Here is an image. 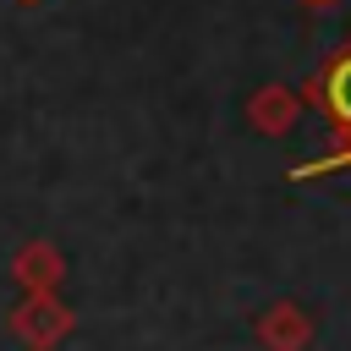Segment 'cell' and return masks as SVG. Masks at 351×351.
<instances>
[{
    "label": "cell",
    "mask_w": 351,
    "mask_h": 351,
    "mask_svg": "<svg viewBox=\"0 0 351 351\" xmlns=\"http://www.w3.org/2000/svg\"><path fill=\"white\" fill-rule=\"evenodd\" d=\"M329 104H335V115H340V121H351V55L329 71Z\"/></svg>",
    "instance_id": "1"
}]
</instances>
